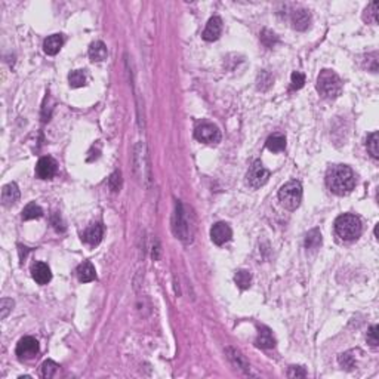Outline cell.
Masks as SVG:
<instances>
[{
	"label": "cell",
	"mask_w": 379,
	"mask_h": 379,
	"mask_svg": "<svg viewBox=\"0 0 379 379\" xmlns=\"http://www.w3.org/2000/svg\"><path fill=\"white\" fill-rule=\"evenodd\" d=\"M326 184L333 194L345 195L356 187V175L350 166L336 165L332 166L326 175Z\"/></svg>",
	"instance_id": "1"
},
{
	"label": "cell",
	"mask_w": 379,
	"mask_h": 379,
	"mask_svg": "<svg viewBox=\"0 0 379 379\" xmlns=\"http://www.w3.org/2000/svg\"><path fill=\"white\" fill-rule=\"evenodd\" d=\"M335 233L336 236L345 241H351L359 238L362 234V221L359 216L351 213H344L335 221Z\"/></svg>",
	"instance_id": "2"
},
{
	"label": "cell",
	"mask_w": 379,
	"mask_h": 379,
	"mask_svg": "<svg viewBox=\"0 0 379 379\" xmlns=\"http://www.w3.org/2000/svg\"><path fill=\"white\" fill-rule=\"evenodd\" d=\"M317 91L326 99H335L342 92V80L332 70H322L317 77Z\"/></svg>",
	"instance_id": "3"
},
{
	"label": "cell",
	"mask_w": 379,
	"mask_h": 379,
	"mask_svg": "<svg viewBox=\"0 0 379 379\" xmlns=\"http://www.w3.org/2000/svg\"><path fill=\"white\" fill-rule=\"evenodd\" d=\"M279 200L287 210L299 207L302 200V186L299 181H289L279 190Z\"/></svg>",
	"instance_id": "4"
},
{
	"label": "cell",
	"mask_w": 379,
	"mask_h": 379,
	"mask_svg": "<svg viewBox=\"0 0 379 379\" xmlns=\"http://www.w3.org/2000/svg\"><path fill=\"white\" fill-rule=\"evenodd\" d=\"M270 178V171L264 168L261 160H255L247 172V184L252 189H259L267 184Z\"/></svg>",
	"instance_id": "5"
},
{
	"label": "cell",
	"mask_w": 379,
	"mask_h": 379,
	"mask_svg": "<svg viewBox=\"0 0 379 379\" xmlns=\"http://www.w3.org/2000/svg\"><path fill=\"white\" fill-rule=\"evenodd\" d=\"M194 137L203 144H218L221 141V132L213 123H201L195 128Z\"/></svg>",
	"instance_id": "6"
},
{
	"label": "cell",
	"mask_w": 379,
	"mask_h": 379,
	"mask_svg": "<svg viewBox=\"0 0 379 379\" xmlns=\"http://www.w3.org/2000/svg\"><path fill=\"white\" fill-rule=\"evenodd\" d=\"M174 233L178 238H181L183 241L190 240V227L186 215H184V207L183 204L178 201L177 207H175V215H174Z\"/></svg>",
	"instance_id": "7"
},
{
	"label": "cell",
	"mask_w": 379,
	"mask_h": 379,
	"mask_svg": "<svg viewBox=\"0 0 379 379\" xmlns=\"http://www.w3.org/2000/svg\"><path fill=\"white\" fill-rule=\"evenodd\" d=\"M39 353V342L33 336H25L16 344V356L21 360L34 359Z\"/></svg>",
	"instance_id": "8"
},
{
	"label": "cell",
	"mask_w": 379,
	"mask_h": 379,
	"mask_svg": "<svg viewBox=\"0 0 379 379\" xmlns=\"http://www.w3.org/2000/svg\"><path fill=\"white\" fill-rule=\"evenodd\" d=\"M56 169H58L56 162L52 157L46 156V157H42L37 162V165H36V175L40 180H50V178L55 177Z\"/></svg>",
	"instance_id": "9"
},
{
	"label": "cell",
	"mask_w": 379,
	"mask_h": 379,
	"mask_svg": "<svg viewBox=\"0 0 379 379\" xmlns=\"http://www.w3.org/2000/svg\"><path fill=\"white\" fill-rule=\"evenodd\" d=\"M231 237H233V231H231V227L227 222H216L210 230V238L218 246L230 241Z\"/></svg>",
	"instance_id": "10"
},
{
	"label": "cell",
	"mask_w": 379,
	"mask_h": 379,
	"mask_svg": "<svg viewBox=\"0 0 379 379\" xmlns=\"http://www.w3.org/2000/svg\"><path fill=\"white\" fill-rule=\"evenodd\" d=\"M221 33H222V19L219 16H212L206 24V28L203 31V39L206 42H215L219 39Z\"/></svg>",
	"instance_id": "11"
},
{
	"label": "cell",
	"mask_w": 379,
	"mask_h": 379,
	"mask_svg": "<svg viewBox=\"0 0 379 379\" xmlns=\"http://www.w3.org/2000/svg\"><path fill=\"white\" fill-rule=\"evenodd\" d=\"M290 21H292V25H293L295 30L304 31L311 24V13L307 9H296V10L292 12Z\"/></svg>",
	"instance_id": "12"
},
{
	"label": "cell",
	"mask_w": 379,
	"mask_h": 379,
	"mask_svg": "<svg viewBox=\"0 0 379 379\" xmlns=\"http://www.w3.org/2000/svg\"><path fill=\"white\" fill-rule=\"evenodd\" d=\"M18 200H19V189H18V186L15 183L6 184L1 189V204L4 207L13 206Z\"/></svg>",
	"instance_id": "13"
},
{
	"label": "cell",
	"mask_w": 379,
	"mask_h": 379,
	"mask_svg": "<svg viewBox=\"0 0 379 379\" xmlns=\"http://www.w3.org/2000/svg\"><path fill=\"white\" fill-rule=\"evenodd\" d=\"M31 276L34 279V282L39 284H47L52 279V273L50 268L47 267L45 262H36L31 267Z\"/></svg>",
	"instance_id": "14"
},
{
	"label": "cell",
	"mask_w": 379,
	"mask_h": 379,
	"mask_svg": "<svg viewBox=\"0 0 379 379\" xmlns=\"http://www.w3.org/2000/svg\"><path fill=\"white\" fill-rule=\"evenodd\" d=\"M102 227H101V224H92L91 227H88L86 230H85V233H83V241L86 243V244H89V246H96V244H99V241L102 240Z\"/></svg>",
	"instance_id": "15"
},
{
	"label": "cell",
	"mask_w": 379,
	"mask_h": 379,
	"mask_svg": "<svg viewBox=\"0 0 379 379\" xmlns=\"http://www.w3.org/2000/svg\"><path fill=\"white\" fill-rule=\"evenodd\" d=\"M76 274H77V279L82 282V283H89L96 279V271H95V267L92 265V262L89 261H85L83 264H80L76 270Z\"/></svg>",
	"instance_id": "16"
},
{
	"label": "cell",
	"mask_w": 379,
	"mask_h": 379,
	"mask_svg": "<svg viewBox=\"0 0 379 379\" xmlns=\"http://www.w3.org/2000/svg\"><path fill=\"white\" fill-rule=\"evenodd\" d=\"M62 45H64L62 36L61 34H52V36H49L46 40L43 42V50H45L46 55L53 56V55H56L59 52V49L62 47Z\"/></svg>",
	"instance_id": "17"
},
{
	"label": "cell",
	"mask_w": 379,
	"mask_h": 379,
	"mask_svg": "<svg viewBox=\"0 0 379 379\" xmlns=\"http://www.w3.org/2000/svg\"><path fill=\"white\" fill-rule=\"evenodd\" d=\"M256 345L261 348H273L276 345V339L273 336V332L265 326H261L256 338Z\"/></svg>",
	"instance_id": "18"
},
{
	"label": "cell",
	"mask_w": 379,
	"mask_h": 379,
	"mask_svg": "<svg viewBox=\"0 0 379 379\" xmlns=\"http://www.w3.org/2000/svg\"><path fill=\"white\" fill-rule=\"evenodd\" d=\"M107 47L105 45L102 43V42H94L91 46H89V58H91V61H94V62H101V61H104V59H107Z\"/></svg>",
	"instance_id": "19"
},
{
	"label": "cell",
	"mask_w": 379,
	"mask_h": 379,
	"mask_svg": "<svg viewBox=\"0 0 379 379\" xmlns=\"http://www.w3.org/2000/svg\"><path fill=\"white\" fill-rule=\"evenodd\" d=\"M227 353H228L230 360L234 363V366H237L238 369H241L244 374H249V363H247V360L243 357V354L240 351H237L234 348H227Z\"/></svg>",
	"instance_id": "20"
},
{
	"label": "cell",
	"mask_w": 379,
	"mask_h": 379,
	"mask_svg": "<svg viewBox=\"0 0 379 379\" xmlns=\"http://www.w3.org/2000/svg\"><path fill=\"white\" fill-rule=\"evenodd\" d=\"M267 148L273 153H280L286 148V138L283 135H271L268 140H267Z\"/></svg>",
	"instance_id": "21"
},
{
	"label": "cell",
	"mask_w": 379,
	"mask_h": 379,
	"mask_svg": "<svg viewBox=\"0 0 379 379\" xmlns=\"http://www.w3.org/2000/svg\"><path fill=\"white\" fill-rule=\"evenodd\" d=\"M43 215V210L39 204L36 203H28L24 209H22V219L28 221V219H36L40 218Z\"/></svg>",
	"instance_id": "22"
},
{
	"label": "cell",
	"mask_w": 379,
	"mask_h": 379,
	"mask_svg": "<svg viewBox=\"0 0 379 379\" xmlns=\"http://www.w3.org/2000/svg\"><path fill=\"white\" fill-rule=\"evenodd\" d=\"M322 244V234L319 228H313L311 231H308V234L305 237V247L307 249H317Z\"/></svg>",
	"instance_id": "23"
},
{
	"label": "cell",
	"mask_w": 379,
	"mask_h": 379,
	"mask_svg": "<svg viewBox=\"0 0 379 379\" xmlns=\"http://www.w3.org/2000/svg\"><path fill=\"white\" fill-rule=\"evenodd\" d=\"M363 19H365L368 24H377V22H378V3H377V1H372V3L365 9Z\"/></svg>",
	"instance_id": "24"
},
{
	"label": "cell",
	"mask_w": 379,
	"mask_h": 379,
	"mask_svg": "<svg viewBox=\"0 0 379 379\" xmlns=\"http://www.w3.org/2000/svg\"><path fill=\"white\" fill-rule=\"evenodd\" d=\"M68 82H70L71 88H82V86L86 85V76H85L83 71L76 70V71H71L68 74Z\"/></svg>",
	"instance_id": "25"
},
{
	"label": "cell",
	"mask_w": 379,
	"mask_h": 379,
	"mask_svg": "<svg viewBox=\"0 0 379 379\" xmlns=\"http://www.w3.org/2000/svg\"><path fill=\"white\" fill-rule=\"evenodd\" d=\"M354 354H356V351H347V353L341 354L338 359L339 365L347 371H351L353 368H356V356Z\"/></svg>",
	"instance_id": "26"
},
{
	"label": "cell",
	"mask_w": 379,
	"mask_h": 379,
	"mask_svg": "<svg viewBox=\"0 0 379 379\" xmlns=\"http://www.w3.org/2000/svg\"><path fill=\"white\" fill-rule=\"evenodd\" d=\"M234 282L236 284L240 287V289H247L249 286H250V282H252V276H250V273L249 271H246V270H240V271H237L236 276H234Z\"/></svg>",
	"instance_id": "27"
},
{
	"label": "cell",
	"mask_w": 379,
	"mask_h": 379,
	"mask_svg": "<svg viewBox=\"0 0 379 379\" xmlns=\"http://www.w3.org/2000/svg\"><path fill=\"white\" fill-rule=\"evenodd\" d=\"M379 138H378V132H374L368 137V141H366V147H368V151L369 154L374 157V159H378L379 157Z\"/></svg>",
	"instance_id": "28"
},
{
	"label": "cell",
	"mask_w": 379,
	"mask_h": 379,
	"mask_svg": "<svg viewBox=\"0 0 379 379\" xmlns=\"http://www.w3.org/2000/svg\"><path fill=\"white\" fill-rule=\"evenodd\" d=\"M58 368H59V366H58L53 360H46V362L42 365V368H40V375L46 379L53 378L55 374L58 372Z\"/></svg>",
	"instance_id": "29"
},
{
	"label": "cell",
	"mask_w": 379,
	"mask_h": 379,
	"mask_svg": "<svg viewBox=\"0 0 379 379\" xmlns=\"http://www.w3.org/2000/svg\"><path fill=\"white\" fill-rule=\"evenodd\" d=\"M261 42L267 47H273L279 42V37L276 36V33H273L271 30L265 28V30H262V33H261Z\"/></svg>",
	"instance_id": "30"
},
{
	"label": "cell",
	"mask_w": 379,
	"mask_h": 379,
	"mask_svg": "<svg viewBox=\"0 0 379 379\" xmlns=\"http://www.w3.org/2000/svg\"><path fill=\"white\" fill-rule=\"evenodd\" d=\"M273 85V76L268 71H261L258 77V89L259 91H267Z\"/></svg>",
	"instance_id": "31"
},
{
	"label": "cell",
	"mask_w": 379,
	"mask_h": 379,
	"mask_svg": "<svg viewBox=\"0 0 379 379\" xmlns=\"http://www.w3.org/2000/svg\"><path fill=\"white\" fill-rule=\"evenodd\" d=\"M304 83H305V76L301 71H293L290 76V88L293 91H298L304 86Z\"/></svg>",
	"instance_id": "32"
},
{
	"label": "cell",
	"mask_w": 379,
	"mask_h": 379,
	"mask_svg": "<svg viewBox=\"0 0 379 379\" xmlns=\"http://www.w3.org/2000/svg\"><path fill=\"white\" fill-rule=\"evenodd\" d=\"M108 187H110V190H111L113 192L120 191V189H122V175H120V172H114V174L110 177V180H108Z\"/></svg>",
	"instance_id": "33"
},
{
	"label": "cell",
	"mask_w": 379,
	"mask_h": 379,
	"mask_svg": "<svg viewBox=\"0 0 379 379\" xmlns=\"http://www.w3.org/2000/svg\"><path fill=\"white\" fill-rule=\"evenodd\" d=\"M12 307H13V301L9 299V298H3L0 301V317L1 319H6L7 314L12 311Z\"/></svg>",
	"instance_id": "34"
},
{
	"label": "cell",
	"mask_w": 379,
	"mask_h": 379,
	"mask_svg": "<svg viewBox=\"0 0 379 379\" xmlns=\"http://www.w3.org/2000/svg\"><path fill=\"white\" fill-rule=\"evenodd\" d=\"M289 378H305L307 377V371L302 366H290L289 372H287Z\"/></svg>",
	"instance_id": "35"
},
{
	"label": "cell",
	"mask_w": 379,
	"mask_h": 379,
	"mask_svg": "<svg viewBox=\"0 0 379 379\" xmlns=\"http://www.w3.org/2000/svg\"><path fill=\"white\" fill-rule=\"evenodd\" d=\"M366 59H368V64H366L368 70H371L372 73H377L378 71V53L374 52V53L368 55Z\"/></svg>",
	"instance_id": "36"
},
{
	"label": "cell",
	"mask_w": 379,
	"mask_h": 379,
	"mask_svg": "<svg viewBox=\"0 0 379 379\" xmlns=\"http://www.w3.org/2000/svg\"><path fill=\"white\" fill-rule=\"evenodd\" d=\"M368 344L372 347H378L379 339H378V326H372L369 332H368Z\"/></svg>",
	"instance_id": "37"
},
{
	"label": "cell",
	"mask_w": 379,
	"mask_h": 379,
	"mask_svg": "<svg viewBox=\"0 0 379 379\" xmlns=\"http://www.w3.org/2000/svg\"><path fill=\"white\" fill-rule=\"evenodd\" d=\"M52 224H53V227H55L56 231H64V230H65L64 222L61 221V216H59V215H53V216H52Z\"/></svg>",
	"instance_id": "38"
}]
</instances>
